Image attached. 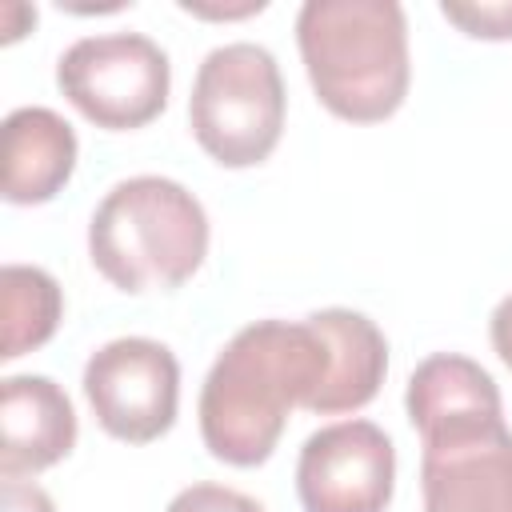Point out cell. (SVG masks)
Returning a JSON list of instances; mask_svg holds the SVG:
<instances>
[{"mask_svg": "<svg viewBox=\"0 0 512 512\" xmlns=\"http://www.w3.org/2000/svg\"><path fill=\"white\" fill-rule=\"evenodd\" d=\"M328 364V340L312 320H256L240 328L200 388L204 448L232 468L264 464L288 412L320 396Z\"/></svg>", "mask_w": 512, "mask_h": 512, "instance_id": "obj_1", "label": "cell"}, {"mask_svg": "<svg viewBox=\"0 0 512 512\" xmlns=\"http://www.w3.org/2000/svg\"><path fill=\"white\" fill-rule=\"evenodd\" d=\"M296 44L320 104L352 124L388 120L412 80L408 20L396 0H308Z\"/></svg>", "mask_w": 512, "mask_h": 512, "instance_id": "obj_2", "label": "cell"}, {"mask_svg": "<svg viewBox=\"0 0 512 512\" xmlns=\"http://www.w3.org/2000/svg\"><path fill=\"white\" fill-rule=\"evenodd\" d=\"M88 256L120 292H172L208 256L204 204L168 176L120 180L92 212Z\"/></svg>", "mask_w": 512, "mask_h": 512, "instance_id": "obj_3", "label": "cell"}, {"mask_svg": "<svg viewBox=\"0 0 512 512\" xmlns=\"http://www.w3.org/2000/svg\"><path fill=\"white\" fill-rule=\"evenodd\" d=\"M188 124L196 144L224 168L268 160L284 132V80L276 56L252 40L212 48L192 80Z\"/></svg>", "mask_w": 512, "mask_h": 512, "instance_id": "obj_4", "label": "cell"}, {"mask_svg": "<svg viewBox=\"0 0 512 512\" xmlns=\"http://www.w3.org/2000/svg\"><path fill=\"white\" fill-rule=\"evenodd\" d=\"M56 84L84 120L128 132L164 112L172 68L156 40L140 32H104L76 40L56 60Z\"/></svg>", "mask_w": 512, "mask_h": 512, "instance_id": "obj_5", "label": "cell"}, {"mask_svg": "<svg viewBox=\"0 0 512 512\" xmlns=\"http://www.w3.org/2000/svg\"><path fill=\"white\" fill-rule=\"evenodd\" d=\"M84 396L108 436L124 444L160 440L176 420L180 364L160 340L120 336L88 356Z\"/></svg>", "mask_w": 512, "mask_h": 512, "instance_id": "obj_6", "label": "cell"}, {"mask_svg": "<svg viewBox=\"0 0 512 512\" xmlns=\"http://www.w3.org/2000/svg\"><path fill=\"white\" fill-rule=\"evenodd\" d=\"M396 484V448L372 420H340L312 432L296 460L304 512H384Z\"/></svg>", "mask_w": 512, "mask_h": 512, "instance_id": "obj_7", "label": "cell"}, {"mask_svg": "<svg viewBox=\"0 0 512 512\" xmlns=\"http://www.w3.org/2000/svg\"><path fill=\"white\" fill-rule=\"evenodd\" d=\"M424 512H512V432L488 424L424 440Z\"/></svg>", "mask_w": 512, "mask_h": 512, "instance_id": "obj_8", "label": "cell"}, {"mask_svg": "<svg viewBox=\"0 0 512 512\" xmlns=\"http://www.w3.org/2000/svg\"><path fill=\"white\" fill-rule=\"evenodd\" d=\"M76 444L68 392L48 376L0 380V476L20 480L52 468Z\"/></svg>", "mask_w": 512, "mask_h": 512, "instance_id": "obj_9", "label": "cell"}, {"mask_svg": "<svg viewBox=\"0 0 512 512\" xmlns=\"http://www.w3.org/2000/svg\"><path fill=\"white\" fill-rule=\"evenodd\" d=\"M404 408L420 440L504 424L496 380L476 360L456 352H436L416 364V372L408 376Z\"/></svg>", "mask_w": 512, "mask_h": 512, "instance_id": "obj_10", "label": "cell"}, {"mask_svg": "<svg viewBox=\"0 0 512 512\" xmlns=\"http://www.w3.org/2000/svg\"><path fill=\"white\" fill-rule=\"evenodd\" d=\"M76 168V132L52 108H16L4 120V200L44 204Z\"/></svg>", "mask_w": 512, "mask_h": 512, "instance_id": "obj_11", "label": "cell"}, {"mask_svg": "<svg viewBox=\"0 0 512 512\" xmlns=\"http://www.w3.org/2000/svg\"><path fill=\"white\" fill-rule=\"evenodd\" d=\"M308 320L324 332L328 352H332L328 380H324L320 396L308 404V412L336 416V412L364 408L380 392L384 372H388L384 332L364 312H352V308H324V312H312Z\"/></svg>", "mask_w": 512, "mask_h": 512, "instance_id": "obj_12", "label": "cell"}, {"mask_svg": "<svg viewBox=\"0 0 512 512\" xmlns=\"http://www.w3.org/2000/svg\"><path fill=\"white\" fill-rule=\"evenodd\" d=\"M0 304H4L0 360H16V356L48 344L52 332L60 328V312H64L60 284L36 264H4Z\"/></svg>", "mask_w": 512, "mask_h": 512, "instance_id": "obj_13", "label": "cell"}, {"mask_svg": "<svg viewBox=\"0 0 512 512\" xmlns=\"http://www.w3.org/2000/svg\"><path fill=\"white\" fill-rule=\"evenodd\" d=\"M440 12L476 40H512V0H444Z\"/></svg>", "mask_w": 512, "mask_h": 512, "instance_id": "obj_14", "label": "cell"}, {"mask_svg": "<svg viewBox=\"0 0 512 512\" xmlns=\"http://www.w3.org/2000/svg\"><path fill=\"white\" fill-rule=\"evenodd\" d=\"M164 512H264L252 496L224 484H192L168 500Z\"/></svg>", "mask_w": 512, "mask_h": 512, "instance_id": "obj_15", "label": "cell"}, {"mask_svg": "<svg viewBox=\"0 0 512 512\" xmlns=\"http://www.w3.org/2000/svg\"><path fill=\"white\" fill-rule=\"evenodd\" d=\"M0 512H56V504L32 480H4L0 484Z\"/></svg>", "mask_w": 512, "mask_h": 512, "instance_id": "obj_16", "label": "cell"}, {"mask_svg": "<svg viewBox=\"0 0 512 512\" xmlns=\"http://www.w3.org/2000/svg\"><path fill=\"white\" fill-rule=\"evenodd\" d=\"M488 332H492V348H496V356L512 368V292L492 308V324H488Z\"/></svg>", "mask_w": 512, "mask_h": 512, "instance_id": "obj_17", "label": "cell"}, {"mask_svg": "<svg viewBox=\"0 0 512 512\" xmlns=\"http://www.w3.org/2000/svg\"><path fill=\"white\" fill-rule=\"evenodd\" d=\"M180 8L184 12H192V16H224V20H232V16H252V12H264V0H248L244 8H220V4H200V0H180Z\"/></svg>", "mask_w": 512, "mask_h": 512, "instance_id": "obj_18", "label": "cell"}]
</instances>
